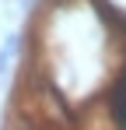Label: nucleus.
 <instances>
[{
  "label": "nucleus",
  "instance_id": "1",
  "mask_svg": "<svg viewBox=\"0 0 126 130\" xmlns=\"http://www.w3.org/2000/svg\"><path fill=\"white\" fill-rule=\"evenodd\" d=\"M14 53H18V35H11V39H7V42L0 46V77H4V74H7V63H11V60H14Z\"/></svg>",
  "mask_w": 126,
  "mask_h": 130
}]
</instances>
